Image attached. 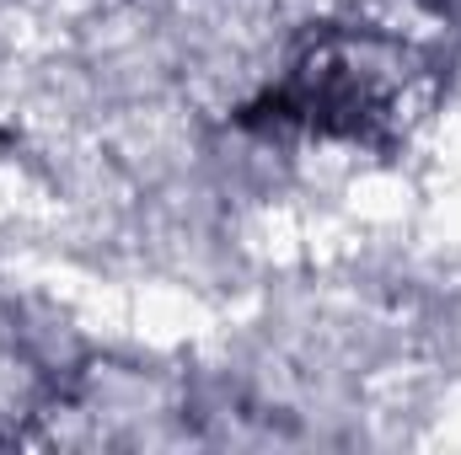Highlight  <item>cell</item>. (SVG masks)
I'll list each match as a JSON object with an SVG mask.
<instances>
[{"label": "cell", "instance_id": "1", "mask_svg": "<svg viewBox=\"0 0 461 455\" xmlns=\"http://www.w3.org/2000/svg\"><path fill=\"white\" fill-rule=\"evenodd\" d=\"M424 59L419 49L386 38L339 27L312 38L285 81L252 108L263 123H290L322 139H359V145H392L408 134V123L424 103Z\"/></svg>", "mask_w": 461, "mask_h": 455}]
</instances>
